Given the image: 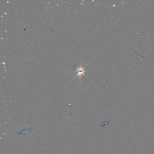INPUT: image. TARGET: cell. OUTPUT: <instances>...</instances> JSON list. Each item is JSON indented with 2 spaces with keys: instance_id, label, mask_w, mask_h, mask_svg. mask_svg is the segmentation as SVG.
<instances>
[{
  "instance_id": "cell-1",
  "label": "cell",
  "mask_w": 154,
  "mask_h": 154,
  "mask_svg": "<svg viewBox=\"0 0 154 154\" xmlns=\"http://www.w3.org/2000/svg\"><path fill=\"white\" fill-rule=\"evenodd\" d=\"M76 76H79V77H81V76H83L85 75V70H84V68L82 66H79V67H78L77 69H76Z\"/></svg>"
}]
</instances>
